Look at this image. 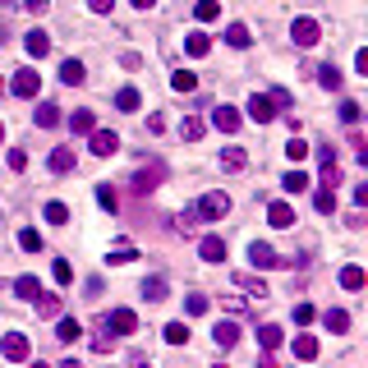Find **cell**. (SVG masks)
<instances>
[{"mask_svg": "<svg viewBox=\"0 0 368 368\" xmlns=\"http://www.w3.org/2000/svg\"><path fill=\"white\" fill-rule=\"evenodd\" d=\"M193 212H198V221H221V216L230 212V198H226L221 189H212V193H203V198H198Z\"/></svg>", "mask_w": 368, "mask_h": 368, "instance_id": "1", "label": "cell"}, {"mask_svg": "<svg viewBox=\"0 0 368 368\" xmlns=\"http://www.w3.org/2000/svg\"><path fill=\"white\" fill-rule=\"evenodd\" d=\"M244 111H249V120H253V124H272V120L281 115V106L272 101V92H253Z\"/></svg>", "mask_w": 368, "mask_h": 368, "instance_id": "2", "label": "cell"}, {"mask_svg": "<svg viewBox=\"0 0 368 368\" xmlns=\"http://www.w3.org/2000/svg\"><path fill=\"white\" fill-rule=\"evenodd\" d=\"M0 355L10 359V364H23V359L33 355V346H28V336H23V332H5V336H0Z\"/></svg>", "mask_w": 368, "mask_h": 368, "instance_id": "3", "label": "cell"}, {"mask_svg": "<svg viewBox=\"0 0 368 368\" xmlns=\"http://www.w3.org/2000/svg\"><path fill=\"white\" fill-rule=\"evenodd\" d=\"M10 92H14V97H23V101H33L37 92H42V74H37V69H19L14 83H10Z\"/></svg>", "mask_w": 368, "mask_h": 368, "instance_id": "4", "label": "cell"}, {"mask_svg": "<svg viewBox=\"0 0 368 368\" xmlns=\"http://www.w3.org/2000/svg\"><path fill=\"white\" fill-rule=\"evenodd\" d=\"M290 37H295V46H318L323 42V28H318V19H295Z\"/></svg>", "mask_w": 368, "mask_h": 368, "instance_id": "5", "label": "cell"}, {"mask_svg": "<svg viewBox=\"0 0 368 368\" xmlns=\"http://www.w3.org/2000/svg\"><path fill=\"white\" fill-rule=\"evenodd\" d=\"M240 124H244V115L235 111V106H216V111H212V129H216V134H235Z\"/></svg>", "mask_w": 368, "mask_h": 368, "instance_id": "6", "label": "cell"}, {"mask_svg": "<svg viewBox=\"0 0 368 368\" xmlns=\"http://www.w3.org/2000/svg\"><path fill=\"white\" fill-rule=\"evenodd\" d=\"M78 166V156H74V147H56V152L46 156V170L51 175H69V170Z\"/></svg>", "mask_w": 368, "mask_h": 368, "instance_id": "7", "label": "cell"}, {"mask_svg": "<svg viewBox=\"0 0 368 368\" xmlns=\"http://www.w3.org/2000/svg\"><path fill=\"white\" fill-rule=\"evenodd\" d=\"M249 263H253V267H263V272H267V267H281L277 249H272V244H258V240L249 244Z\"/></svg>", "mask_w": 368, "mask_h": 368, "instance_id": "8", "label": "cell"}, {"mask_svg": "<svg viewBox=\"0 0 368 368\" xmlns=\"http://www.w3.org/2000/svg\"><path fill=\"white\" fill-rule=\"evenodd\" d=\"M198 258H203V263H221V258H226V240H221V235H203V240H198Z\"/></svg>", "mask_w": 368, "mask_h": 368, "instance_id": "9", "label": "cell"}, {"mask_svg": "<svg viewBox=\"0 0 368 368\" xmlns=\"http://www.w3.org/2000/svg\"><path fill=\"white\" fill-rule=\"evenodd\" d=\"M88 143H92V152H97V156H111V152H120V138H115L111 129H92V134H88Z\"/></svg>", "mask_w": 368, "mask_h": 368, "instance_id": "10", "label": "cell"}, {"mask_svg": "<svg viewBox=\"0 0 368 368\" xmlns=\"http://www.w3.org/2000/svg\"><path fill=\"white\" fill-rule=\"evenodd\" d=\"M267 221L277 226V230H290V226H295V207H290L286 198H277V203L267 207Z\"/></svg>", "mask_w": 368, "mask_h": 368, "instance_id": "11", "label": "cell"}, {"mask_svg": "<svg viewBox=\"0 0 368 368\" xmlns=\"http://www.w3.org/2000/svg\"><path fill=\"white\" fill-rule=\"evenodd\" d=\"M106 327H111V336H129L138 327V318H134V309H115L111 318H106Z\"/></svg>", "mask_w": 368, "mask_h": 368, "instance_id": "12", "label": "cell"}, {"mask_svg": "<svg viewBox=\"0 0 368 368\" xmlns=\"http://www.w3.org/2000/svg\"><path fill=\"white\" fill-rule=\"evenodd\" d=\"M212 341H216V350H235V341H240V323H230V318L216 323L212 327Z\"/></svg>", "mask_w": 368, "mask_h": 368, "instance_id": "13", "label": "cell"}, {"mask_svg": "<svg viewBox=\"0 0 368 368\" xmlns=\"http://www.w3.org/2000/svg\"><path fill=\"white\" fill-rule=\"evenodd\" d=\"M23 46H28V56H33V60L51 56V33H42V28H33V33L23 37Z\"/></svg>", "mask_w": 368, "mask_h": 368, "instance_id": "14", "label": "cell"}, {"mask_svg": "<svg viewBox=\"0 0 368 368\" xmlns=\"http://www.w3.org/2000/svg\"><path fill=\"white\" fill-rule=\"evenodd\" d=\"M78 336H83V323H78V318H56V341L60 346H74Z\"/></svg>", "mask_w": 368, "mask_h": 368, "instance_id": "15", "label": "cell"}, {"mask_svg": "<svg viewBox=\"0 0 368 368\" xmlns=\"http://www.w3.org/2000/svg\"><path fill=\"white\" fill-rule=\"evenodd\" d=\"M143 300H147V304H161V300H170V286H166V277H147V281H143Z\"/></svg>", "mask_w": 368, "mask_h": 368, "instance_id": "16", "label": "cell"}, {"mask_svg": "<svg viewBox=\"0 0 368 368\" xmlns=\"http://www.w3.org/2000/svg\"><path fill=\"white\" fill-rule=\"evenodd\" d=\"M295 359L313 364V359H318V336H309V332H300V336H295Z\"/></svg>", "mask_w": 368, "mask_h": 368, "instance_id": "17", "label": "cell"}, {"mask_svg": "<svg viewBox=\"0 0 368 368\" xmlns=\"http://www.w3.org/2000/svg\"><path fill=\"white\" fill-rule=\"evenodd\" d=\"M14 295H19V300H37V295H42V281L23 272V277H14Z\"/></svg>", "mask_w": 368, "mask_h": 368, "instance_id": "18", "label": "cell"}, {"mask_svg": "<svg viewBox=\"0 0 368 368\" xmlns=\"http://www.w3.org/2000/svg\"><path fill=\"white\" fill-rule=\"evenodd\" d=\"M69 129H74L78 138H88L92 129H97V115H92V111H74V115H69Z\"/></svg>", "mask_w": 368, "mask_h": 368, "instance_id": "19", "label": "cell"}, {"mask_svg": "<svg viewBox=\"0 0 368 368\" xmlns=\"http://www.w3.org/2000/svg\"><path fill=\"white\" fill-rule=\"evenodd\" d=\"M33 120L42 124V129H56V124H60V106H56V101H42V106L33 111Z\"/></svg>", "mask_w": 368, "mask_h": 368, "instance_id": "20", "label": "cell"}, {"mask_svg": "<svg viewBox=\"0 0 368 368\" xmlns=\"http://www.w3.org/2000/svg\"><path fill=\"white\" fill-rule=\"evenodd\" d=\"M184 51H189V56H207V51H212V37H207V33H189V37H184Z\"/></svg>", "mask_w": 368, "mask_h": 368, "instance_id": "21", "label": "cell"}, {"mask_svg": "<svg viewBox=\"0 0 368 368\" xmlns=\"http://www.w3.org/2000/svg\"><path fill=\"white\" fill-rule=\"evenodd\" d=\"M341 83H346V78H341V69H336V65H323V69H318V88L341 92Z\"/></svg>", "mask_w": 368, "mask_h": 368, "instance_id": "22", "label": "cell"}, {"mask_svg": "<svg viewBox=\"0 0 368 368\" xmlns=\"http://www.w3.org/2000/svg\"><path fill=\"white\" fill-rule=\"evenodd\" d=\"M60 78H65L69 88H78V83L88 78V69H83V60H65V65H60Z\"/></svg>", "mask_w": 368, "mask_h": 368, "instance_id": "23", "label": "cell"}, {"mask_svg": "<svg viewBox=\"0 0 368 368\" xmlns=\"http://www.w3.org/2000/svg\"><path fill=\"white\" fill-rule=\"evenodd\" d=\"M221 166L226 170H244L249 166V152H244V147H221Z\"/></svg>", "mask_w": 368, "mask_h": 368, "instance_id": "24", "label": "cell"}, {"mask_svg": "<svg viewBox=\"0 0 368 368\" xmlns=\"http://www.w3.org/2000/svg\"><path fill=\"white\" fill-rule=\"evenodd\" d=\"M323 327H327V332H350V313L346 309H327L323 313Z\"/></svg>", "mask_w": 368, "mask_h": 368, "instance_id": "25", "label": "cell"}, {"mask_svg": "<svg viewBox=\"0 0 368 368\" xmlns=\"http://www.w3.org/2000/svg\"><path fill=\"white\" fill-rule=\"evenodd\" d=\"M258 341H263V350H277L281 341H286V332H281L277 323H263V327H258Z\"/></svg>", "mask_w": 368, "mask_h": 368, "instance_id": "26", "label": "cell"}, {"mask_svg": "<svg viewBox=\"0 0 368 368\" xmlns=\"http://www.w3.org/2000/svg\"><path fill=\"white\" fill-rule=\"evenodd\" d=\"M341 286H346V290H364V286H368L364 267H355V263H350V267H341Z\"/></svg>", "mask_w": 368, "mask_h": 368, "instance_id": "27", "label": "cell"}, {"mask_svg": "<svg viewBox=\"0 0 368 368\" xmlns=\"http://www.w3.org/2000/svg\"><path fill=\"white\" fill-rule=\"evenodd\" d=\"M249 42H253V37H249V28H244V23H230V28H226V46H235V51H244Z\"/></svg>", "mask_w": 368, "mask_h": 368, "instance_id": "28", "label": "cell"}, {"mask_svg": "<svg viewBox=\"0 0 368 368\" xmlns=\"http://www.w3.org/2000/svg\"><path fill=\"white\" fill-rule=\"evenodd\" d=\"M138 106H143L138 88H120V92H115V111H138Z\"/></svg>", "mask_w": 368, "mask_h": 368, "instance_id": "29", "label": "cell"}, {"mask_svg": "<svg viewBox=\"0 0 368 368\" xmlns=\"http://www.w3.org/2000/svg\"><path fill=\"white\" fill-rule=\"evenodd\" d=\"M309 184H313V179L304 175V170H286V179H281V189H286V193H304Z\"/></svg>", "mask_w": 368, "mask_h": 368, "instance_id": "30", "label": "cell"}, {"mask_svg": "<svg viewBox=\"0 0 368 368\" xmlns=\"http://www.w3.org/2000/svg\"><path fill=\"white\" fill-rule=\"evenodd\" d=\"M33 304H37V313H42V318H60V295H46L42 290Z\"/></svg>", "mask_w": 368, "mask_h": 368, "instance_id": "31", "label": "cell"}, {"mask_svg": "<svg viewBox=\"0 0 368 368\" xmlns=\"http://www.w3.org/2000/svg\"><path fill=\"white\" fill-rule=\"evenodd\" d=\"M156 179H161V166L138 170V175H134V189H138V193H152V189H156Z\"/></svg>", "mask_w": 368, "mask_h": 368, "instance_id": "32", "label": "cell"}, {"mask_svg": "<svg viewBox=\"0 0 368 368\" xmlns=\"http://www.w3.org/2000/svg\"><path fill=\"white\" fill-rule=\"evenodd\" d=\"M235 286H240V290H249L253 300H267V286H263L258 277H244V272H240V277H235Z\"/></svg>", "mask_w": 368, "mask_h": 368, "instance_id": "33", "label": "cell"}, {"mask_svg": "<svg viewBox=\"0 0 368 368\" xmlns=\"http://www.w3.org/2000/svg\"><path fill=\"white\" fill-rule=\"evenodd\" d=\"M203 129H207V124H203L198 115H184V120H179V134L189 138V143H198V138H203Z\"/></svg>", "mask_w": 368, "mask_h": 368, "instance_id": "34", "label": "cell"}, {"mask_svg": "<svg viewBox=\"0 0 368 368\" xmlns=\"http://www.w3.org/2000/svg\"><path fill=\"white\" fill-rule=\"evenodd\" d=\"M166 346H189V323H166Z\"/></svg>", "mask_w": 368, "mask_h": 368, "instance_id": "35", "label": "cell"}, {"mask_svg": "<svg viewBox=\"0 0 368 368\" xmlns=\"http://www.w3.org/2000/svg\"><path fill=\"white\" fill-rule=\"evenodd\" d=\"M19 249H23V253H42V235H37L33 226H28V230H19Z\"/></svg>", "mask_w": 368, "mask_h": 368, "instance_id": "36", "label": "cell"}, {"mask_svg": "<svg viewBox=\"0 0 368 368\" xmlns=\"http://www.w3.org/2000/svg\"><path fill=\"white\" fill-rule=\"evenodd\" d=\"M216 14H221V5H216V0H198V5H193V19H198V23H212Z\"/></svg>", "mask_w": 368, "mask_h": 368, "instance_id": "37", "label": "cell"}, {"mask_svg": "<svg viewBox=\"0 0 368 368\" xmlns=\"http://www.w3.org/2000/svg\"><path fill=\"white\" fill-rule=\"evenodd\" d=\"M46 221H51V226H69V207H65V203H46Z\"/></svg>", "mask_w": 368, "mask_h": 368, "instance_id": "38", "label": "cell"}, {"mask_svg": "<svg viewBox=\"0 0 368 368\" xmlns=\"http://www.w3.org/2000/svg\"><path fill=\"white\" fill-rule=\"evenodd\" d=\"M313 207H318V212H336V189H327V184H323V189L313 193Z\"/></svg>", "mask_w": 368, "mask_h": 368, "instance_id": "39", "label": "cell"}, {"mask_svg": "<svg viewBox=\"0 0 368 368\" xmlns=\"http://www.w3.org/2000/svg\"><path fill=\"white\" fill-rule=\"evenodd\" d=\"M286 156H290L295 166H300L304 156H309V143H304V138H300V134H290V143H286Z\"/></svg>", "mask_w": 368, "mask_h": 368, "instance_id": "40", "label": "cell"}, {"mask_svg": "<svg viewBox=\"0 0 368 368\" xmlns=\"http://www.w3.org/2000/svg\"><path fill=\"white\" fill-rule=\"evenodd\" d=\"M170 88H175V92H193V88H198V78H193L189 69H179V74H170Z\"/></svg>", "mask_w": 368, "mask_h": 368, "instance_id": "41", "label": "cell"}, {"mask_svg": "<svg viewBox=\"0 0 368 368\" xmlns=\"http://www.w3.org/2000/svg\"><path fill=\"white\" fill-rule=\"evenodd\" d=\"M359 115H364V106H359V101H350V97L341 101V120H346L350 129H355V124H359Z\"/></svg>", "mask_w": 368, "mask_h": 368, "instance_id": "42", "label": "cell"}, {"mask_svg": "<svg viewBox=\"0 0 368 368\" xmlns=\"http://www.w3.org/2000/svg\"><path fill=\"white\" fill-rule=\"evenodd\" d=\"M207 309H212V304H207V295H189V300H184V313H189V318H203Z\"/></svg>", "mask_w": 368, "mask_h": 368, "instance_id": "43", "label": "cell"}, {"mask_svg": "<svg viewBox=\"0 0 368 368\" xmlns=\"http://www.w3.org/2000/svg\"><path fill=\"white\" fill-rule=\"evenodd\" d=\"M97 203L106 207V212H115V207H120V198H115V189H111V184H101V189H97Z\"/></svg>", "mask_w": 368, "mask_h": 368, "instance_id": "44", "label": "cell"}, {"mask_svg": "<svg viewBox=\"0 0 368 368\" xmlns=\"http://www.w3.org/2000/svg\"><path fill=\"white\" fill-rule=\"evenodd\" d=\"M51 277H56L60 286H69V281H74V267H69L65 258H56V267H51Z\"/></svg>", "mask_w": 368, "mask_h": 368, "instance_id": "45", "label": "cell"}, {"mask_svg": "<svg viewBox=\"0 0 368 368\" xmlns=\"http://www.w3.org/2000/svg\"><path fill=\"white\" fill-rule=\"evenodd\" d=\"M134 249H129V244H120V249H115V253H111V263H115V267H124V263H134Z\"/></svg>", "mask_w": 368, "mask_h": 368, "instance_id": "46", "label": "cell"}, {"mask_svg": "<svg viewBox=\"0 0 368 368\" xmlns=\"http://www.w3.org/2000/svg\"><path fill=\"white\" fill-rule=\"evenodd\" d=\"M10 170H28V152L23 147H10Z\"/></svg>", "mask_w": 368, "mask_h": 368, "instance_id": "47", "label": "cell"}, {"mask_svg": "<svg viewBox=\"0 0 368 368\" xmlns=\"http://www.w3.org/2000/svg\"><path fill=\"white\" fill-rule=\"evenodd\" d=\"M193 226H198V212H193V207H189V212H179V230L189 235V230H193Z\"/></svg>", "mask_w": 368, "mask_h": 368, "instance_id": "48", "label": "cell"}, {"mask_svg": "<svg viewBox=\"0 0 368 368\" xmlns=\"http://www.w3.org/2000/svg\"><path fill=\"white\" fill-rule=\"evenodd\" d=\"M295 323H300V327L313 323V304H300V309H295Z\"/></svg>", "mask_w": 368, "mask_h": 368, "instance_id": "49", "label": "cell"}, {"mask_svg": "<svg viewBox=\"0 0 368 368\" xmlns=\"http://www.w3.org/2000/svg\"><path fill=\"white\" fill-rule=\"evenodd\" d=\"M19 5H23L28 14H46V5H51V0H19Z\"/></svg>", "mask_w": 368, "mask_h": 368, "instance_id": "50", "label": "cell"}, {"mask_svg": "<svg viewBox=\"0 0 368 368\" xmlns=\"http://www.w3.org/2000/svg\"><path fill=\"white\" fill-rule=\"evenodd\" d=\"M111 5H115V0H88V10H92V14H111Z\"/></svg>", "mask_w": 368, "mask_h": 368, "instance_id": "51", "label": "cell"}, {"mask_svg": "<svg viewBox=\"0 0 368 368\" xmlns=\"http://www.w3.org/2000/svg\"><path fill=\"white\" fill-rule=\"evenodd\" d=\"M272 101H277L281 111H286V106H290V92H286V88H272Z\"/></svg>", "mask_w": 368, "mask_h": 368, "instance_id": "52", "label": "cell"}, {"mask_svg": "<svg viewBox=\"0 0 368 368\" xmlns=\"http://www.w3.org/2000/svg\"><path fill=\"white\" fill-rule=\"evenodd\" d=\"M134 5H138V10H152V5H156V0H134Z\"/></svg>", "mask_w": 368, "mask_h": 368, "instance_id": "53", "label": "cell"}, {"mask_svg": "<svg viewBox=\"0 0 368 368\" xmlns=\"http://www.w3.org/2000/svg\"><path fill=\"white\" fill-rule=\"evenodd\" d=\"M0 143H5V120H0Z\"/></svg>", "mask_w": 368, "mask_h": 368, "instance_id": "54", "label": "cell"}, {"mask_svg": "<svg viewBox=\"0 0 368 368\" xmlns=\"http://www.w3.org/2000/svg\"><path fill=\"white\" fill-rule=\"evenodd\" d=\"M0 97H5V83H0Z\"/></svg>", "mask_w": 368, "mask_h": 368, "instance_id": "55", "label": "cell"}]
</instances>
